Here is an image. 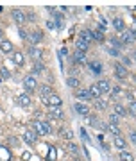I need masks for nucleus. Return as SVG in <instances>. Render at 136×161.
Instances as JSON below:
<instances>
[{
  "label": "nucleus",
  "instance_id": "nucleus-1",
  "mask_svg": "<svg viewBox=\"0 0 136 161\" xmlns=\"http://www.w3.org/2000/svg\"><path fill=\"white\" fill-rule=\"evenodd\" d=\"M34 131H36V134L47 136V134L52 132V127H50L49 122H34Z\"/></svg>",
  "mask_w": 136,
  "mask_h": 161
},
{
  "label": "nucleus",
  "instance_id": "nucleus-2",
  "mask_svg": "<svg viewBox=\"0 0 136 161\" xmlns=\"http://www.w3.org/2000/svg\"><path fill=\"white\" fill-rule=\"evenodd\" d=\"M24 90H25V91H34V90H38V82H36V77H34V75L25 77V80H24Z\"/></svg>",
  "mask_w": 136,
  "mask_h": 161
},
{
  "label": "nucleus",
  "instance_id": "nucleus-3",
  "mask_svg": "<svg viewBox=\"0 0 136 161\" xmlns=\"http://www.w3.org/2000/svg\"><path fill=\"white\" fill-rule=\"evenodd\" d=\"M11 16H13V20H14V22H16V23H24L25 20H27V14H25L24 11H20V9H13L11 11Z\"/></svg>",
  "mask_w": 136,
  "mask_h": 161
},
{
  "label": "nucleus",
  "instance_id": "nucleus-4",
  "mask_svg": "<svg viewBox=\"0 0 136 161\" xmlns=\"http://www.w3.org/2000/svg\"><path fill=\"white\" fill-rule=\"evenodd\" d=\"M29 56H31L34 61H39V59H41V56H43V50L39 49L38 45H32L31 49H29Z\"/></svg>",
  "mask_w": 136,
  "mask_h": 161
},
{
  "label": "nucleus",
  "instance_id": "nucleus-5",
  "mask_svg": "<svg viewBox=\"0 0 136 161\" xmlns=\"http://www.w3.org/2000/svg\"><path fill=\"white\" fill-rule=\"evenodd\" d=\"M45 102H49V106H52V107H61V104H63V100H61V97L59 95H50L49 99H43Z\"/></svg>",
  "mask_w": 136,
  "mask_h": 161
},
{
  "label": "nucleus",
  "instance_id": "nucleus-6",
  "mask_svg": "<svg viewBox=\"0 0 136 161\" xmlns=\"http://www.w3.org/2000/svg\"><path fill=\"white\" fill-rule=\"evenodd\" d=\"M120 39H122V41H125V43H133V41H136L134 32L129 31V29H125L124 32H120Z\"/></svg>",
  "mask_w": 136,
  "mask_h": 161
},
{
  "label": "nucleus",
  "instance_id": "nucleus-7",
  "mask_svg": "<svg viewBox=\"0 0 136 161\" xmlns=\"http://www.w3.org/2000/svg\"><path fill=\"white\" fill-rule=\"evenodd\" d=\"M41 38H43V34H41V31H32L29 36H27V39L31 41L32 45H36V43H39L41 41Z\"/></svg>",
  "mask_w": 136,
  "mask_h": 161
},
{
  "label": "nucleus",
  "instance_id": "nucleus-8",
  "mask_svg": "<svg viewBox=\"0 0 136 161\" xmlns=\"http://www.w3.org/2000/svg\"><path fill=\"white\" fill-rule=\"evenodd\" d=\"M88 120H90V125H92L93 129H104V131H106V127L100 124L99 118L95 117V115H88Z\"/></svg>",
  "mask_w": 136,
  "mask_h": 161
},
{
  "label": "nucleus",
  "instance_id": "nucleus-9",
  "mask_svg": "<svg viewBox=\"0 0 136 161\" xmlns=\"http://www.w3.org/2000/svg\"><path fill=\"white\" fill-rule=\"evenodd\" d=\"M39 93H41L43 99H49L50 95H54V90H52L49 84H41V86H39Z\"/></svg>",
  "mask_w": 136,
  "mask_h": 161
},
{
  "label": "nucleus",
  "instance_id": "nucleus-10",
  "mask_svg": "<svg viewBox=\"0 0 136 161\" xmlns=\"http://www.w3.org/2000/svg\"><path fill=\"white\" fill-rule=\"evenodd\" d=\"M36 138H38L36 131H25L24 132V140L27 143H36Z\"/></svg>",
  "mask_w": 136,
  "mask_h": 161
},
{
  "label": "nucleus",
  "instance_id": "nucleus-11",
  "mask_svg": "<svg viewBox=\"0 0 136 161\" xmlns=\"http://www.w3.org/2000/svg\"><path fill=\"white\" fill-rule=\"evenodd\" d=\"M0 50L4 52V54H11L13 52V43L9 39H2V43H0Z\"/></svg>",
  "mask_w": 136,
  "mask_h": 161
},
{
  "label": "nucleus",
  "instance_id": "nucleus-12",
  "mask_svg": "<svg viewBox=\"0 0 136 161\" xmlns=\"http://www.w3.org/2000/svg\"><path fill=\"white\" fill-rule=\"evenodd\" d=\"M74 61L77 63V65H86V63H88V61H86V54L77 50V52L74 54Z\"/></svg>",
  "mask_w": 136,
  "mask_h": 161
},
{
  "label": "nucleus",
  "instance_id": "nucleus-13",
  "mask_svg": "<svg viewBox=\"0 0 136 161\" xmlns=\"http://www.w3.org/2000/svg\"><path fill=\"white\" fill-rule=\"evenodd\" d=\"M115 74H117L118 79H125V77H127V70H125V66H122V65H115Z\"/></svg>",
  "mask_w": 136,
  "mask_h": 161
},
{
  "label": "nucleus",
  "instance_id": "nucleus-14",
  "mask_svg": "<svg viewBox=\"0 0 136 161\" xmlns=\"http://www.w3.org/2000/svg\"><path fill=\"white\" fill-rule=\"evenodd\" d=\"M75 97H77L79 100H90L92 99L90 90H77V91H75Z\"/></svg>",
  "mask_w": 136,
  "mask_h": 161
},
{
  "label": "nucleus",
  "instance_id": "nucleus-15",
  "mask_svg": "<svg viewBox=\"0 0 136 161\" xmlns=\"http://www.w3.org/2000/svg\"><path fill=\"white\" fill-rule=\"evenodd\" d=\"M31 102H32L31 97H29V95H25V93L18 97V104L22 106V107H29V106H31Z\"/></svg>",
  "mask_w": 136,
  "mask_h": 161
},
{
  "label": "nucleus",
  "instance_id": "nucleus-16",
  "mask_svg": "<svg viewBox=\"0 0 136 161\" xmlns=\"http://www.w3.org/2000/svg\"><path fill=\"white\" fill-rule=\"evenodd\" d=\"M97 86H99L100 93H109V91H111V86H109V82H107V80H99V82H97Z\"/></svg>",
  "mask_w": 136,
  "mask_h": 161
},
{
  "label": "nucleus",
  "instance_id": "nucleus-17",
  "mask_svg": "<svg viewBox=\"0 0 136 161\" xmlns=\"http://www.w3.org/2000/svg\"><path fill=\"white\" fill-rule=\"evenodd\" d=\"M113 27L117 29L118 32H124L125 31V23H124V20L122 18H115L113 20Z\"/></svg>",
  "mask_w": 136,
  "mask_h": 161
},
{
  "label": "nucleus",
  "instance_id": "nucleus-18",
  "mask_svg": "<svg viewBox=\"0 0 136 161\" xmlns=\"http://www.w3.org/2000/svg\"><path fill=\"white\" fill-rule=\"evenodd\" d=\"M49 118H57V120L65 118V115H63V111H61V107H52V111H50Z\"/></svg>",
  "mask_w": 136,
  "mask_h": 161
},
{
  "label": "nucleus",
  "instance_id": "nucleus-19",
  "mask_svg": "<svg viewBox=\"0 0 136 161\" xmlns=\"http://www.w3.org/2000/svg\"><path fill=\"white\" fill-rule=\"evenodd\" d=\"M75 111L79 113V115H82V117H88V115H90V113H88V106L86 104H75Z\"/></svg>",
  "mask_w": 136,
  "mask_h": 161
},
{
  "label": "nucleus",
  "instance_id": "nucleus-20",
  "mask_svg": "<svg viewBox=\"0 0 136 161\" xmlns=\"http://www.w3.org/2000/svg\"><path fill=\"white\" fill-rule=\"evenodd\" d=\"M13 61H14V65H18V66H22V65L25 63L24 54H22V52H14V54H13Z\"/></svg>",
  "mask_w": 136,
  "mask_h": 161
},
{
  "label": "nucleus",
  "instance_id": "nucleus-21",
  "mask_svg": "<svg viewBox=\"0 0 136 161\" xmlns=\"http://www.w3.org/2000/svg\"><path fill=\"white\" fill-rule=\"evenodd\" d=\"M115 113H117L118 117H125L127 115V109H125L124 104H115Z\"/></svg>",
  "mask_w": 136,
  "mask_h": 161
},
{
  "label": "nucleus",
  "instance_id": "nucleus-22",
  "mask_svg": "<svg viewBox=\"0 0 136 161\" xmlns=\"http://www.w3.org/2000/svg\"><path fill=\"white\" fill-rule=\"evenodd\" d=\"M75 47H77V50H79V52H86V50H88V43L84 41V39H81V38L75 41Z\"/></svg>",
  "mask_w": 136,
  "mask_h": 161
},
{
  "label": "nucleus",
  "instance_id": "nucleus-23",
  "mask_svg": "<svg viewBox=\"0 0 136 161\" xmlns=\"http://www.w3.org/2000/svg\"><path fill=\"white\" fill-rule=\"evenodd\" d=\"M81 39H84V41L90 45V41H93V32L92 31H82L81 32Z\"/></svg>",
  "mask_w": 136,
  "mask_h": 161
},
{
  "label": "nucleus",
  "instance_id": "nucleus-24",
  "mask_svg": "<svg viewBox=\"0 0 136 161\" xmlns=\"http://www.w3.org/2000/svg\"><path fill=\"white\" fill-rule=\"evenodd\" d=\"M90 95H92V99H100V90H99V86L97 84H93L92 88H90Z\"/></svg>",
  "mask_w": 136,
  "mask_h": 161
},
{
  "label": "nucleus",
  "instance_id": "nucleus-25",
  "mask_svg": "<svg viewBox=\"0 0 136 161\" xmlns=\"http://www.w3.org/2000/svg\"><path fill=\"white\" fill-rule=\"evenodd\" d=\"M0 161H11V154L7 152L6 147H0Z\"/></svg>",
  "mask_w": 136,
  "mask_h": 161
},
{
  "label": "nucleus",
  "instance_id": "nucleus-26",
  "mask_svg": "<svg viewBox=\"0 0 136 161\" xmlns=\"http://www.w3.org/2000/svg\"><path fill=\"white\" fill-rule=\"evenodd\" d=\"M66 84H68L70 88H79V86H81V80L77 79V77H68V79H66Z\"/></svg>",
  "mask_w": 136,
  "mask_h": 161
},
{
  "label": "nucleus",
  "instance_id": "nucleus-27",
  "mask_svg": "<svg viewBox=\"0 0 136 161\" xmlns=\"http://www.w3.org/2000/svg\"><path fill=\"white\" fill-rule=\"evenodd\" d=\"M43 68H45V66H43V63H41V61H36V63H34V66H32V75L36 77V75L39 74V72H41Z\"/></svg>",
  "mask_w": 136,
  "mask_h": 161
},
{
  "label": "nucleus",
  "instance_id": "nucleus-28",
  "mask_svg": "<svg viewBox=\"0 0 136 161\" xmlns=\"http://www.w3.org/2000/svg\"><path fill=\"white\" fill-rule=\"evenodd\" d=\"M115 147H117L118 150H124L125 149V142L120 136H115Z\"/></svg>",
  "mask_w": 136,
  "mask_h": 161
},
{
  "label": "nucleus",
  "instance_id": "nucleus-29",
  "mask_svg": "<svg viewBox=\"0 0 136 161\" xmlns=\"http://www.w3.org/2000/svg\"><path fill=\"white\" fill-rule=\"evenodd\" d=\"M120 159H124V161H134V156L129 154V152H125V150H120Z\"/></svg>",
  "mask_w": 136,
  "mask_h": 161
},
{
  "label": "nucleus",
  "instance_id": "nucleus-30",
  "mask_svg": "<svg viewBox=\"0 0 136 161\" xmlns=\"http://www.w3.org/2000/svg\"><path fill=\"white\" fill-rule=\"evenodd\" d=\"M65 149H66V150H70L72 154H77V152H79V149H77V145H75V143H72V142H68Z\"/></svg>",
  "mask_w": 136,
  "mask_h": 161
},
{
  "label": "nucleus",
  "instance_id": "nucleus-31",
  "mask_svg": "<svg viewBox=\"0 0 136 161\" xmlns=\"http://www.w3.org/2000/svg\"><path fill=\"white\" fill-rule=\"evenodd\" d=\"M106 131H109V132H111V134H115V136H120V129H118L117 125H113V124H109V127H107Z\"/></svg>",
  "mask_w": 136,
  "mask_h": 161
},
{
  "label": "nucleus",
  "instance_id": "nucleus-32",
  "mask_svg": "<svg viewBox=\"0 0 136 161\" xmlns=\"http://www.w3.org/2000/svg\"><path fill=\"white\" fill-rule=\"evenodd\" d=\"M0 77H2V79H9V77H11V72H9L6 66H2V68H0Z\"/></svg>",
  "mask_w": 136,
  "mask_h": 161
},
{
  "label": "nucleus",
  "instance_id": "nucleus-33",
  "mask_svg": "<svg viewBox=\"0 0 136 161\" xmlns=\"http://www.w3.org/2000/svg\"><path fill=\"white\" fill-rule=\"evenodd\" d=\"M93 39H97V41H102V39H104V34H102V31H100V29L93 31Z\"/></svg>",
  "mask_w": 136,
  "mask_h": 161
},
{
  "label": "nucleus",
  "instance_id": "nucleus-34",
  "mask_svg": "<svg viewBox=\"0 0 136 161\" xmlns=\"http://www.w3.org/2000/svg\"><path fill=\"white\" fill-rule=\"evenodd\" d=\"M106 104H107V102H106V100H102V99L95 100V107H97V109H106Z\"/></svg>",
  "mask_w": 136,
  "mask_h": 161
},
{
  "label": "nucleus",
  "instance_id": "nucleus-35",
  "mask_svg": "<svg viewBox=\"0 0 136 161\" xmlns=\"http://www.w3.org/2000/svg\"><path fill=\"white\" fill-rule=\"evenodd\" d=\"M90 66H92V70L95 74H100V72H102V66H100L99 63H90Z\"/></svg>",
  "mask_w": 136,
  "mask_h": 161
},
{
  "label": "nucleus",
  "instance_id": "nucleus-36",
  "mask_svg": "<svg viewBox=\"0 0 136 161\" xmlns=\"http://www.w3.org/2000/svg\"><path fill=\"white\" fill-rule=\"evenodd\" d=\"M118 118H120V117H118L117 113H111V115H109V124L117 125V124H118Z\"/></svg>",
  "mask_w": 136,
  "mask_h": 161
},
{
  "label": "nucleus",
  "instance_id": "nucleus-37",
  "mask_svg": "<svg viewBox=\"0 0 136 161\" xmlns=\"http://www.w3.org/2000/svg\"><path fill=\"white\" fill-rule=\"evenodd\" d=\"M129 113L136 118V100H133V102L129 104Z\"/></svg>",
  "mask_w": 136,
  "mask_h": 161
},
{
  "label": "nucleus",
  "instance_id": "nucleus-38",
  "mask_svg": "<svg viewBox=\"0 0 136 161\" xmlns=\"http://www.w3.org/2000/svg\"><path fill=\"white\" fill-rule=\"evenodd\" d=\"M61 134H63L65 138H68V140H72V136H74V132H72L70 129H63V131H61Z\"/></svg>",
  "mask_w": 136,
  "mask_h": 161
},
{
  "label": "nucleus",
  "instance_id": "nucleus-39",
  "mask_svg": "<svg viewBox=\"0 0 136 161\" xmlns=\"http://www.w3.org/2000/svg\"><path fill=\"white\" fill-rule=\"evenodd\" d=\"M111 45H115V49H122V41H118L117 38H111Z\"/></svg>",
  "mask_w": 136,
  "mask_h": 161
},
{
  "label": "nucleus",
  "instance_id": "nucleus-40",
  "mask_svg": "<svg viewBox=\"0 0 136 161\" xmlns=\"http://www.w3.org/2000/svg\"><path fill=\"white\" fill-rule=\"evenodd\" d=\"M18 34H20V38H22V39H27V36H29V32L25 31V29H22V27L18 29Z\"/></svg>",
  "mask_w": 136,
  "mask_h": 161
},
{
  "label": "nucleus",
  "instance_id": "nucleus-41",
  "mask_svg": "<svg viewBox=\"0 0 136 161\" xmlns=\"http://www.w3.org/2000/svg\"><path fill=\"white\" fill-rule=\"evenodd\" d=\"M111 93L118 97V95H122L124 91H122V88H120V86H115V88H111Z\"/></svg>",
  "mask_w": 136,
  "mask_h": 161
},
{
  "label": "nucleus",
  "instance_id": "nucleus-42",
  "mask_svg": "<svg viewBox=\"0 0 136 161\" xmlns=\"http://www.w3.org/2000/svg\"><path fill=\"white\" fill-rule=\"evenodd\" d=\"M131 63H133V61H131V59H129L127 56H124V57H122V65H124V66H129Z\"/></svg>",
  "mask_w": 136,
  "mask_h": 161
},
{
  "label": "nucleus",
  "instance_id": "nucleus-43",
  "mask_svg": "<svg viewBox=\"0 0 136 161\" xmlns=\"http://www.w3.org/2000/svg\"><path fill=\"white\" fill-rule=\"evenodd\" d=\"M129 138H131V142L136 145V131H131V132H129Z\"/></svg>",
  "mask_w": 136,
  "mask_h": 161
},
{
  "label": "nucleus",
  "instance_id": "nucleus-44",
  "mask_svg": "<svg viewBox=\"0 0 136 161\" xmlns=\"http://www.w3.org/2000/svg\"><path fill=\"white\" fill-rule=\"evenodd\" d=\"M107 54H111V56H118V50L117 49H107Z\"/></svg>",
  "mask_w": 136,
  "mask_h": 161
},
{
  "label": "nucleus",
  "instance_id": "nucleus-45",
  "mask_svg": "<svg viewBox=\"0 0 136 161\" xmlns=\"http://www.w3.org/2000/svg\"><path fill=\"white\" fill-rule=\"evenodd\" d=\"M59 56H61V57H65V56H68V50H66V49H65V47H63V49H61V50H59Z\"/></svg>",
  "mask_w": 136,
  "mask_h": 161
},
{
  "label": "nucleus",
  "instance_id": "nucleus-46",
  "mask_svg": "<svg viewBox=\"0 0 136 161\" xmlns=\"http://www.w3.org/2000/svg\"><path fill=\"white\" fill-rule=\"evenodd\" d=\"M27 20H31V22H36V14H34V13H31V14L27 16Z\"/></svg>",
  "mask_w": 136,
  "mask_h": 161
},
{
  "label": "nucleus",
  "instance_id": "nucleus-47",
  "mask_svg": "<svg viewBox=\"0 0 136 161\" xmlns=\"http://www.w3.org/2000/svg\"><path fill=\"white\" fill-rule=\"evenodd\" d=\"M49 158H50V159H56V150H54V149L50 150V154H49Z\"/></svg>",
  "mask_w": 136,
  "mask_h": 161
},
{
  "label": "nucleus",
  "instance_id": "nucleus-48",
  "mask_svg": "<svg viewBox=\"0 0 136 161\" xmlns=\"http://www.w3.org/2000/svg\"><path fill=\"white\" fill-rule=\"evenodd\" d=\"M47 27H49V29H54L56 25H54V22H47Z\"/></svg>",
  "mask_w": 136,
  "mask_h": 161
},
{
  "label": "nucleus",
  "instance_id": "nucleus-49",
  "mask_svg": "<svg viewBox=\"0 0 136 161\" xmlns=\"http://www.w3.org/2000/svg\"><path fill=\"white\" fill-rule=\"evenodd\" d=\"M131 31H134V32H136V20H134V23H133V29H131Z\"/></svg>",
  "mask_w": 136,
  "mask_h": 161
},
{
  "label": "nucleus",
  "instance_id": "nucleus-50",
  "mask_svg": "<svg viewBox=\"0 0 136 161\" xmlns=\"http://www.w3.org/2000/svg\"><path fill=\"white\" fill-rule=\"evenodd\" d=\"M2 38H4V31H2V29H0V39H2Z\"/></svg>",
  "mask_w": 136,
  "mask_h": 161
},
{
  "label": "nucleus",
  "instance_id": "nucleus-51",
  "mask_svg": "<svg viewBox=\"0 0 136 161\" xmlns=\"http://www.w3.org/2000/svg\"><path fill=\"white\" fill-rule=\"evenodd\" d=\"M134 59H136V52H134Z\"/></svg>",
  "mask_w": 136,
  "mask_h": 161
},
{
  "label": "nucleus",
  "instance_id": "nucleus-52",
  "mask_svg": "<svg viewBox=\"0 0 136 161\" xmlns=\"http://www.w3.org/2000/svg\"><path fill=\"white\" fill-rule=\"evenodd\" d=\"M120 161H124V159H120Z\"/></svg>",
  "mask_w": 136,
  "mask_h": 161
}]
</instances>
